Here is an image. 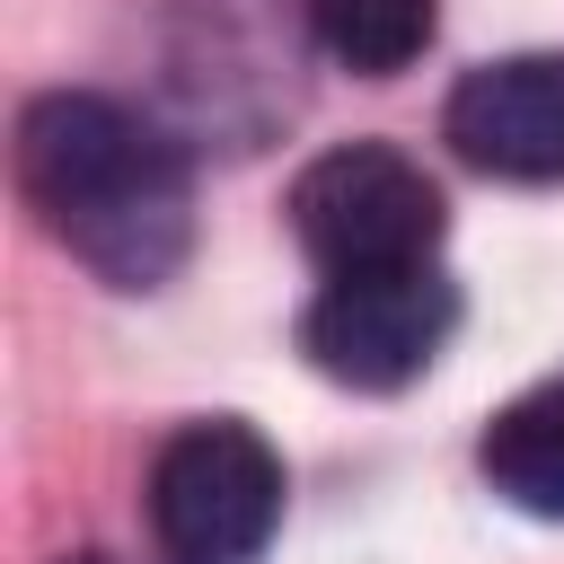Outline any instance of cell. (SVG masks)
Masks as SVG:
<instances>
[{
    "instance_id": "obj_6",
    "label": "cell",
    "mask_w": 564,
    "mask_h": 564,
    "mask_svg": "<svg viewBox=\"0 0 564 564\" xmlns=\"http://www.w3.org/2000/svg\"><path fill=\"white\" fill-rule=\"evenodd\" d=\"M476 467H485V485H494L511 511H529V520H564V379L511 397V405L485 423Z\"/></svg>"
},
{
    "instance_id": "obj_4",
    "label": "cell",
    "mask_w": 564,
    "mask_h": 564,
    "mask_svg": "<svg viewBox=\"0 0 564 564\" xmlns=\"http://www.w3.org/2000/svg\"><path fill=\"white\" fill-rule=\"evenodd\" d=\"M458 326V282L441 264H379V273H326V291L300 317V352L308 370H326L335 388H405L441 361Z\"/></svg>"
},
{
    "instance_id": "obj_2",
    "label": "cell",
    "mask_w": 564,
    "mask_h": 564,
    "mask_svg": "<svg viewBox=\"0 0 564 564\" xmlns=\"http://www.w3.org/2000/svg\"><path fill=\"white\" fill-rule=\"evenodd\" d=\"M282 520V458L256 423H185L150 458V538L159 564H256Z\"/></svg>"
},
{
    "instance_id": "obj_3",
    "label": "cell",
    "mask_w": 564,
    "mask_h": 564,
    "mask_svg": "<svg viewBox=\"0 0 564 564\" xmlns=\"http://www.w3.org/2000/svg\"><path fill=\"white\" fill-rule=\"evenodd\" d=\"M291 229H300L308 264H326V273L432 264V247H441V185L405 150H388V141H344V150L300 167Z\"/></svg>"
},
{
    "instance_id": "obj_1",
    "label": "cell",
    "mask_w": 564,
    "mask_h": 564,
    "mask_svg": "<svg viewBox=\"0 0 564 564\" xmlns=\"http://www.w3.org/2000/svg\"><path fill=\"white\" fill-rule=\"evenodd\" d=\"M18 194L115 291H150L185 264L194 238L185 150L97 88H53L18 115Z\"/></svg>"
},
{
    "instance_id": "obj_8",
    "label": "cell",
    "mask_w": 564,
    "mask_h": 564,
    "mask_svg": "<svg viewBox=\"0 0 564 564\" xmlns=\"http://www.w3.org/2000/svg\"><path fill=\"white\" fill-rule=\"evenodd\" d=\"M62 564H106V555H62Z\"/></svg>"
},
{
    "instance_id": "obj_7",
    "label": "cell",
    "mask_w": 564,
    "mask_h": 564,
    "mask_svg": "<svg viewBox=\"0 0 564 564\" xmlns=\"http://www.w3.org/2000/svg\"><path fill=\"white\" fill-rule=\"evenodd\" d=\"M441 26V0H308V35L326 62L361 79H397Z\"/></svg>"
},
{
    "instance_id": "obj_5",
    "label": "cell",
    "mask_w": 564,
    "mask_h": 564,
    "mask_svg": "<svg viewBox=\"0 0 564 564\" xmlns=\"http://www.w3.org/2000/svg\"><path fill=\"white\" fill-rule=\"evenodd\" d=\"M449 150L511 185H564V53H511L449 88Z\"/></svg>"
}]
</instances>
